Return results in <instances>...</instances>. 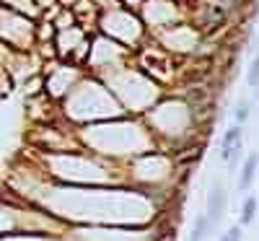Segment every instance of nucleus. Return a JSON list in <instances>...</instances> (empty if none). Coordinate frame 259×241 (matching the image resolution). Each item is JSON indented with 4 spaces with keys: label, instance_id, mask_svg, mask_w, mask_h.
Returning <instances> with one entry per match:
<instances>
[{
    "label": "nucleus",
    "instance_id": "obj_1",
    "mask_svg": "<svg viewBox=\"0 0 259 241\" xmlns=\"http://www.w3.org/2000/svg\"><path fill=\"white\" fill-rule=\"evenodd\" d=\"M226 205H228L226 189H223L221 184H215V187L210 189V194H207V213H205V218H207V223H210V226H215V223H218L221 218H223Z\"/></svg>",
    "mask_w": 259,
    "mask_h": 241
},
{
    "label": "nucleus",
    "instance_id": "obj_2",
    "mask_svg": "<svg viewBox=\"0 0 259 241\" xmlns=\"http://www.w3.org/2000/svg\"><path fill=\"white\" fill-rule=\"evenodd\" d=\"M223 150H221V156L226 161H233L236 156H239V148H241V127H231L228 133L223 135Z\"/></svg>",
    "mask_w": 259,
    "mask_h": 241
},
{
    "label": "nucleus",
    "instance_id": "obj_3",
    "mask_svg": "<svg viewBox=\"0 0 259 241\" xmlns=\"http://www.w3.org/2000/svg\"><path fill=\"white\" fill-rule=\"evenodd\" d=\"M256 166H259V153H251V156L246 158V164H244L241 177H239V189H241V192H246V189L251 187V182H254V177H256Z\"/></svg>",
    "mask_w": 259,
    "mask_h": 241
},
{
    "label": "nucleus",
    "instance_id": "obj_4",
    "mask_svg": "<svg viewBox=\"0 0 259 241\" xmlns=\"http://www.w3.org/2000/svg\"><path fill=\"white\" fill-rule=\"evenodd\" d=\"M207 228H210L207 218H205V215H197V221H194V228H192V233H189V241H202L205 233H207Z\"/></svg>",
    "mask_w": 259,
    "mask_h": 241
},
{
    "label": "nucleus",
    "instance_id": "obj_5",
    "mask_svg": "<svg viewBox=\"0 0 259 241\" xmlns=\"http://www.w3.org/2000/svg\"><path fill=\"white\" fill-rule=\"evenodd\" d=\"M254 215H256V197H246V203H244V210H241V223H251L254 221Z\"/></svg>",
    "mask_w": 259,
    "mask_h": 241
},
{
    "label": "nucleus",
    "instance_id": "obj_6",
    "mask_svg": "<svg viewBox=\"0 0 259 241\" xmlns=\"http://www.w3.org/2000/svg\"><path fill=\"white\" fill-rule=\"evenodd\" d=\"M246 81H249L251 89H256V86H259V52H256V57L251 60V68H249V73H246Z\"/></svg>",
    "mask_w": 259,
    "mask_h": 241
},
{
    "label": "nucleus",
    "instance_id": "obj_7",
    "mask_svg": "<svg viewBox=\"0 0 259 241\" xmlns=\"http://www.w3.org/2000/svg\"><path fill=\"white\" fill-rule=\"evenodd\" d=\"M233 117H236V122H239V125H244V122L249 119V104H246V101H241L239 106H236Z\"/></svg>",
    "mask_w": 259,
    "mask_h": 241
},
{
    "label": "nucleus",
    "instance_id": "obj_8",
    "mask_svg": "<svg viewBox=\"0 0 259 241\" xmlns=\"http://www.w3.org/2000/svg\"><path fill=\"white\" fill-rule=\"evenodd\" d=\"M221 241H241V228H239V226L228 228V231L223 233V238H221Z\"/></svg>",
    "mask_w": 259,
    "mask_h": 241
}]
</instances>
